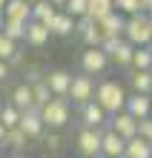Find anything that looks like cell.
<instances>
[{
  "label": "cell",
  "instance_id": "6da1fadb",
  "mask_svg": "<svg viewBox=\"0 0 152 158\" xmlns=\"http://www.w3.org/2000/svg\"><path fill=\"white\" fill-rule=\"evenodd\" d=\"M126 98L129 95H126V89H123L121 81H101L98 89H95V101L109 112V118L126 109Z\"/></svg>",
  "mask_w": 152,
  "mask_h": 158
},
{
  "label": "cell",
  "instance_id": "7a4b0ae2",
  "mask_svg": "<svg viewBox=\"0 0 152 158\" xmlns=\"http://www.w3.org/2000/svg\"><path fill=\"white\" fill-rule=\"evenodd\" d=\"M123 38L132 46H152V17L149 15H132L126 17Z\"/></svg>",
  "mask_w": 152,
  "mask_h": 158
},
{
  "label": "cell",
  "instance_id": "3957f363",
  "mask_svg": "<svg viewBox=\"0 0 152 158\" xmlns=\"http://www.w3.org/2000/svg\"><path fill=\"white\" fill-rule=\"evenodd\" d=\"M40 115H43L46 129H63L66 124H69V118H72V104H69V98H52L49 104L40 109Z\"/></svg>",
  "mask_w": 152,
  "mask_h": 158
},
{
  "label": "cell",
  "instance_id": "277c9868",
  "mask_svg": "<svg viewBox=\"0 0 152 158\" xmlns=\"http://www.w3.org/2000/svg\"><path fill=\"white\" fill-rule=\"evenodd\" d=\"M75 144H78V152L83 158L101 155V144H103V129H92V127H80L78 135H75Z\"/></svg>",
  "mask_w": 152,
  "mask_h": 158
},
{
  "label": "cell",
  "instance_id": "5b68a950",
  "mask_svg": "<svg viewBox=\"0 0 152 158\" xmlns=\"http://www.w3.org/2000/svg\"><path fill=\"white\" fill-rule=\"evenodd\" d=\"M95 89H98V83L92 81V75H86V72H80V75H75L72 81V89H69V101L72 104H89V101H95Z\"/></svg>",
  "mask_w": 152,
  "mask_h": 158
},
{
  "label": "cell",
  "instance_id": "8992f818",
  "mask_svg": "<svg viewBox=\"0 0 152 158\" xmlns=\"http://www.w3.org/2000/svg\"><path fill=\"white\" fill-rule=\"evenodd\" d=\"M109 63H112V58L101 49V46L80 52V72H86V75H101V72H106Z\"/></svg>",
  "mask_w": 152,
  "mask_h": 158
},
{
  "label": "cell",
  "instance_id": "52a82bcc",
  "mask_svg": "<svg viewBox=\"0 0 152 158\" xmlns=\"http://www.w3.org/2000/svg\"><path fill=\"white\" fill-rule=\"evenodd\" d=\"M72 81H75V75L69 69H49V72H46V86L52 89L55 98H69Z\"/></svg>",
  "mask_w": 152,
  "mask_h": 158
},
{
  "label": "cell",
  "instance_id": "ba28073f",
  "mask_svg": "<svg viewBox=\"0 0 152 158\" xmlns=\"http://www.w3.org/2000/svg\"><path fill=\"white\" fill-rule=\"evenodd\" d=\"M80 121H83V127L106 129V127H109V112L98 104V101H89V104L80 106Z\"/></svg>",
  "mask_w": 152,
  "mask_h": 158
},
{
  "label": "cell",
  "instance_id": "9c48e42d",
  "mask_svg": "<svg viewBox=\"0 0 152 158\" xmlns=\"http://www.w3.org/2000/svg\"><path fill=\"white\" fill-rule=\"evenodd\" d=\"M20 129L29 135V141H43V135H46V124H43L40 109H26V112L20 115Z\"/></svg>",
  "mask_w": 152,
  "mask_h": 158
},
{
  "label": "cell",
  "instance_id": "30bf717a",
  "mask_svg": "<svg viewBox=\"0 0 152 158\" xmlns=\"http://www.w3.org/2000/svg\"><path fill=\"white\" fill-rule=\"evenodd\" d=\"M101 155L106 158H123L126 155V138H121L115 129H103V144H101Z\"/></svg>",
  "mask_w": 152,
  "mask_h": 158
},
{
  "label": "cell",
  "instance_id": "8fae6325",
  "mask_svg": "<svg viewBox=\"0 0 152 158\" xmlns=\"http://www.w3.org/2000/svg\"><path fill=\"white\" fill-rule=\"evenodd\" d=\"M109 129H115L121 138H126V141H129V138L138 135V118H132L126 109H123V112H118V115L109 118Z\"/></svg>",
  "mask_w": 152,
  "mask_h": 158
},
{
  "label": "cell",
  "instance_id": "7c38bea8",
  "mask_svg": "<svg viewBox=\"0 0 152 158\" xmlns=\"http://www.w3.org/2000/svg\"><path fill=\"white\" fill-rule=\"evenodd\" d=\"M126 112L132 118L144 121V118H152V95H138V92H132L126 98Z\"/></svg>",
  "mask_w": 152,
  "mask_h": 158
},
{
  "label": "cell",
  "instance_id": "4fadbf2b",
  "mask_svg": "<svg viewBox=\"0 0 152 158\" xmlns=\"http://www.w3.org/2000/svg\"><path fill=\"white\" fill-rule=\"evenodd\" d=\"M103 38H123V29H126V17H123L121 12H112L106 17H101L98 20Z\"/></svg>",
  "mask_w": 152,
  "mask_h": 158
},
{
  "label": "cell",
  "instance_id": "5bb4252c",
  "mask_svg": "<svg viewBox=\"0 0 152 158\" xmlns=\"http://www.w3.org/2000/svg\"><path fill=\"white\" fill-rule=\"evenodd\" d=\"M9 98H12L9 104H14L20 112H26V109H37V106H35V92H32L29 83H23V81L12 89V95H9Z\"/></svg>",
  "mask_w": 152,
  "mask_h": 158
},
{
  "label": "cell",
  "instance_id": "9a60e30c",
  "mask_svg": "<svg viewBox=\"0 0 152 158\" xmlns=\"http://www.w3.org/2000/svg\"><path fill=\"white\" fill-rule=\"evenodd\" d=\"M52 38V29L49 26H43V23H37V20H29V26H26V43L35 46V49H40V46H46Z\"/></svg>",
  "mask_w": 152,
  "mask_h": 158
},
{
  "label": "cell",
  "instance_id": "2e32d148",
  "mask_svg": "<svg viewBox=\"0 0 152 158\" xmlns=\"http://www.w3.org/2000/svg\"><path fill=\"white\" fill-rule=\"evenodd\" d=\"M3 15H6V20L29 23V20H32V3H29V0H9Z\"/></svg>",
  "mask_w": 152,
  "mask_h": 158
},
{
  "label": "cell",
  "instance_id": "e0dca14e",
  "mask_svg": "<svg viewBox=\"0 0 152 158\" xmlns=\"http://www.w3.org/2000/svg\"><path fill=\"white\" fill-rule=\"evenodd\" d=\"M129 86L138 95H152V72L149 69H132L129 72Z\"/></svg>",
  "mask_w": 152,
  "mask_h": 158
},
{
  "label": "cell",
  "instance_id": "ac0fdd59",
  "mask_svg": "<svg viewBox=\"0 0 152 158\" xmlns=\"http://www.w3.org/2000/svg\"><path fill=\"white\" fill-rule=\"evenodd\" d=\"M52 38H72L75 35V17L66 15V12H58V17L52 20Z\"/></svg>",
  "mask_w": 152,
  "mask_h": 158
},
{
  "label": "cell",
  "instance_id": "d6986e66",
  "mask_svg": "<svg viewBox=\"0 0 152 158\" xmlns=\"http://www.w3.org/2000/svg\"><path fill=\"white\" fill-rule=\"evenodd\" d=\"M58 12H60V9H55L49 0H37V3L32 6V20L43 23V26H52V20L58 17Z\"/></svg>",
  "mask_w": 152,
  "mask_h": 158
},
{
  "label": "cell",
  "instance_id": "ffe728a7",
  "mask_svg": "<svg viewBox=\"0 0 152 158\" xmlns=\"http://www.w3.org/2000/svg\"><path fill=\"white\" fill-rule=\"evenodd\" d=\"M123 158H152V141H146V138H129L126 141V155Z\"/></svg>",
  "mask_w": 152,
  "mask_h": 158
},
{
  "label": "cell",
  "instance_id": "44dd1931",
  "mask_svg": "<svg viewBox=\"0 0 152 158\" xmlns=\"http://www.w3.org/2000/svg\"><path fill=\"white\" fill-rule=\"evenodd\" d=\"M135 49H138V46H132L126 38H123V40L118 43V49L112 52V60H115L118 66H126V69H132V60H135Z\"/></svg>",
  "mask_w": 152,
  "mask_h": 158
},
{
  "label": "cell",
  "instance_id": "7402d4cb",
  "mask_svg": "<svg viewBox=\"0 0 152 158\" xmlns=\"http://www.w3.org/2000/svg\"><path fill=\"white\" fill-rule=\"evenodd\" d=\"M112 12H115V0H89V9H86V15L92 20H101Z\"/></svg>",
  "mask_w": 152,
  "mask_h": 158
},
{
  "label": "cell",
  "instance_id": "603a6c76",
  "mask_svg": "<svg viewBox=\"0 0 152 158\" xmlns=\"http://www.w3.org/2000/svg\"><path fill=\"white\" fill-rule=\"evenodd\" d=\"M3 147H12V150H26V147H29V135H26L20 127L6 129V141H3Z\"/></svg>",
  "mask_w": 152,
  "mask_h": 158
},
{
  "label": "cell",
  "instance_id": "cb8c5ba5",
  "mask_svg": "<svg viewBox=\"0 0 152 158\" xmlns=\"http://www.w3.org/2000/svg\"><path fill=\"white\" fill-rule=\"evenodd\" d=\"M26 26H29V23H20V20H6L3 35H6V38H12L14 43H20V40H26Z\"/></svg>",
  "mask_w": 152,
  "mask_h": 158
},
{
  "label": "cell",
  "instance_id": "d4e9b609",
  "mask_svg": "<svg viewBox=\"0 0 152 158\" xmlns=\"http://www.w3.org/2000/svg\"><path fill=\"white\" fill-rule=\"evenodd\" d=\"M20 115H23V112H20L14 104H6L3 112H0V121H3L6 129H14V127H20Z\"/></svg>",
  "mask_w": 152,
  "mask_h": 158
},
{
  "label": "cell",
  "instance_id": "484cf974",
  "mask_svg": "<svg viewBox=\"0 0 152 158\" xmlns=\"http://www.w3.org/2000/svg\"><path fill=\"white\" fill-rule=\"evenodd\" d=\"M132 69H149L152 72V46H138V49H135Z\"/></svg>",
  "mask_w": 152,
  "mask_h": 158
},
{
  "label": "cell",
  "instance_id": "4316f807",
  "mask_svg": "<svg viewBox=\"0 0 152 158\" xmlns=\"http://www.w3.org/2000/svg\"><path fill=\"white\" fill-rule=\"evenodd\" d=\"M115 12H121L123 17L144 15V12H141V0H115Z\"/></svg>",
  "mask_w": 152,
  "mask_h": 158
},
{
  "label": "cell",
  "instance_id": "83f0119b",
  "mask_svg": "<svg viewBox=\"0 0 152 158\" xmlns=\"http://www.w3.org/2000/svg\"><path fill=\"white\" fill-rule=\"evenodd\" d=\"M17 52H20V49H17V43H14L12 38H6L3 32H0V60H12Z\"/></svg>",
  "mask_w": 152,
  "mask_h": 158
},
{
  "label": "cell",
  "instance_id": "f1b7e54d",
  "mask_svg": "<svg viewBox=\"0 0 152 158\" xmlns=\"http://www.w3.org/2000/svg\"><path fill=\"white\" fill-rule=\"evenodd\" d=\"M43 81H46V72H43L40 66H35V63H32V66L23 69V83L35 86V83H43Z\"/></svg>",
  "mask_w": 152,
  "mask_h": 158
},
{
  "label": "cell",
  "instance_id": "f546056e",
  "mask_svg": "<svg viewBox=\"0 0 152 158\" xmlns=\"http://www.w3.org/2000/svg\"><path fill=\"white\" fill-rule=\"evenodd\" d=\"M86 9H89V0H69L63 12H66V15H72L75 20H78V17H83V15H86Z\"/></svg>",
  "mask_w": 152,
  "mask_h": 158
},
{
  "label": "cell",
  "instance_id": "4dcf8cb0",
  "mask_svg": "<svg viewBox=\"0 0 152 158\" xmlns=\"http://www.w3.org/2000/svg\"><path fill=\"white\" fill-rule=\"evenodd\" d=\"M43 147H46L49 152H58L60 147H63V138H60V132H58V129H49V132L43 135Z\"/></svg>",
  "mask_w": 152,
  "mask_h": 158
},
{
  "label": "cell",
  "instance_id": "1f68e13d",
  "mask_svg": "<svg viewBox=\"0 0 152 158\" xmlns=\"http://www.w3.org/2000/svg\"><path fill=\"white\" fill-rule=\"evenodd\" d=\"M95 23H98V20H92L89 15H83V17H78V20H75V35H78V38H80V35L86 32V29H92Z\"/></svg>",
  "mask_w": 152,
  "mask_h": 158
},
{
  "label": "cell",
  "instance_id": "d6a6232c",
  "mask_svg": "<svg viewBox=\"0 0 152 158\" xmlns=\"http://www.w3.org/2000/svg\"><path fill=\"white\" fill-rule=\"evenodd\" d=\"M138 135H141V138H146V141H152V118L138 121Z\"/></svg>",
  "mask_w": 152,
  "mask_h": 158
},
{
  "label": "cell",
  "instance_id": "836d02e7",
  "mask_svg": "<svg viewBox=\"0 0 152 158\" xmlns=\"http://www.w3.org/2000/svg\"><path fill=\"white\" fill-rule=\"evenodd\" d=\"M121 40H123V38H106V40H103V46H101V49H103V52H106L109 58H112V52L118 49V43H121Z\"/></svg>",
  "mask_w": 152,
  "mask_h": 158
},
{
  "label": "cell",
  "instance_id": "e575fe53",
  "mask_svg": "<svg viewBox=\"0 0 152 158\" xmlns=\"http://www.w3.org/2000/svg\"><path fill=\"white\" fill-rule=\"evenodd\" d=\"M9 75H12V63H9V60H0V83H3Z\"/></svg>",
  "mask_w": 152,
  "mask_h": 158
},
{
  "label": "cell",
  "instance_id": "d590c367",
  "mask_svg": "<svg viewBox=\"0 0 152 158\" xmlns=\"http://www.w3.org/2000/svg\"><path fill=\"white\" fill-rule=\"evenodd\" d=\"M141 12L152 17V0H141Z\"/></svg>",
  "mask_w": 152,
  "mask_h": 158
},
{
  "label": "cell",
  "instance_id": "8d00e7d4",
  "mask_svg": "<svg viewBox=\"0 0 152 158\" xmlns=\"http://www.w3.org/2000/svg\"><path fill=\"white\" fill-rule=\"evenodd\" d=\"M49 3H52L55 9H60V12H63V9H66V3H69V0H49Z\"/></svg>",
  "mask_w": 152,
  "mask_h": 158
},
{
  "label": "cell",
  "instance_id": "74e56055",
  "mask_svg": "<svg viewBox=\"0 0 152 158\" xmlns=\"http://www.w3.org/2000/svg\"><path fill=\"white\" fill-rule=\"evenodd\" d=\"M6 141V127H3V121H0V144Z\"/></svg>",
  "mask_w": 152,
  "mask_h": 158
},
{
  "label": "cell",
  "instance_id": "f35d334b",
  "mask_svg": "<svg viewBox=\"0 0 152 158\" xmlns=\"http://www.w3.org/2000/svg\"><path fill=\"white\" fill-rule=\"evenodd\" d=\"M3 26H6V15L0 12V32H3Z\"/></svg>",
  "mask_w": 152,
  "mask_h": 158
},
{
  "label": "cell",
  "instance_id": "ab89813d",
  "mask_svg": "<svg viewBox=\"0 0 152 158\" xmlns=\"http://www.w3.org/2000/svg\"><path fill=\"white\" fill-rule=\"evenodd\" d=\"M6 3H9V0H0V12H6Z\"/></svg>",
  "mask_w": 152,
  "mask_h": 158
},
{
  "label": "cell",
  "instance_id": "60d3db41",
  "mask_svg": "<svg viewBox=\"0 0 152 158\" xmlns=\"http://www.w3.org/2000/svg\"><path fill=\"white\" fill-rule=\"evenodd\" d=\"M3 106H6V104H3V101H0V112H3Z\"/></svg>",
  "mask_w": 152,
  "mask_h": 158
},
{
  "label": "cell",
  "instance_id": "b9f144b4",
  "mask_svg": "<svg viewBox=\"0 0 152 158\" xmlns=\"http://www.w3.org/2000/svg\"><path fill=\"white\" fill-rule=\"evenodd\" d=\"M92 158H106V155H92Z\"/></svg>",
  "mask_w": 152,
  "mask_h": 158
},
{
  "label": "cell",
  "instance_id": "7bdbcfd3",
  "mask_svg": "<svg viewBox=\"0 0 152 158\" xmlns=\"http://www.w3.org/2000/svg\"><path fill=\"white\" fill-rule=\"evenodd\" d=\"M29 3H32V6H35V3H37V0H29Z\"/></svg>",
  "mask_w": 152,
  "mask_h": 158
},
{
  "label": "cell",
  "instance_id": "ee69618b",
  "mask_svg": "<svg viewBox=\"0 0 152 158\" xmlns=\"http://www.w3.org/2000/svg\"><path fill=\"white\" fill-rule=\"evenodd\" d=\"M12 158H23V155H12Z\"/></svg>",
  "mask_w": 152,
  "mask_h": 158
}]
</instances>
